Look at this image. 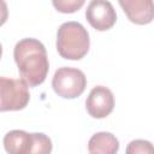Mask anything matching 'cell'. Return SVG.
<instances>
[{
	"label": "cell",
	"instance_id": "cell-2",
	"mask_svg": "<svg viewBox=\"0 0 154 154\" xmlns=\"http://www.w3.org/2000/svg\"><path fill=\"white\" fill-rule=\"evenodd\" d=\"M89 34L78 22L63 23L57 34L58 53L69 60H79L89 51Z\"/></svg>",
	"mask_w": 154,
	"mask_h": 154
},
{
	"label": "cell",
	"instance_id": "cell-3",
	"mask_svg": "<svg viewBox=\"0 0 154 154\" xmlns=\"http://www.w3.org/2000/svg\"><path fill=\"white\" fill-rule=\"evenodd\" d=\"M52 87L55 94L64 99L78 97L87 87L85 75L75 67H60L54 72Z\"/></svg>",
	"mask_w": 154,
	"mask_h": 154
},
{
	"label": "cell",
	"instance_id": "cell-11",
	"mask_svg": "<svg viewBox=\"0 0 154 154\" xmlns=\"http://www.w3.org/2000/svg\"><path fill=\"white\" fill-rule=\"evenodd\" d=\"M125 154H154L153 144L146 140H134L128 144Z\"/></svg>",
	"mask_w": 154,
	"mask_h": 154
},
{
	"label": "cell",
	"instance_id": "cell-8",
	"mask_svg": "<svg viewBox=\"0 0 154 154\" xmlns=\"http://www.w3.org/2000/svg\"><path fill=\"white\" fill-rule=\"evenodd\" d=\"M34 135L23 130H11L4 137V148L8 154H30Z\"/></svg>",
	"mask_w": 154,
	"mask_h": 154
},
{
	"label": "cell",
	"instance_id": "cell-9",
	"mask_svg": "<svg viewBox=\"0 0 154 154\" xmlns=\"http://www.w3.org/2000/svg\"><path fill=\"white\" fill-rule=\"evenodd\" d=\"M119 149V142L111 132H97L88 142L90 154H116Z\"/></svg>",
	"mask_w": 154,
	"mask_h": 154
},
{
	"label": "cell",
	"instance_id": "cell-12",
	"mask_svg": "<svg viewBox=\"0 0 154 154\" xmlns=\"http://www.w3.org/2000/svg\"><path fill=\"white\" fill-rule=\"evenodd\" d=\"M53 6L61 13H72L78 11L83 5V0H53Z\"/></svg>",
	"mask_w": 154,
	"mask_h": 154
},
{
	"label": "cell",
	"instance_id": "cell-14",
	"mask_svg": "<svg viewBox=\"0 0 154 154\" xmlns=\"http://www.w3.org/2000/svg\"><path fill=\"white\" fill-rule=\"evenodd\" d=\"M1 55H2V47H1V43H0V58H1Z\"/></svg>",
	"mask_w": 154,
	"mask_h": 154
},
{
	"label": "cell",
	"instance_id": "cell-5",
	"mask_svg": "<svg viewBox=\"0 0 154 154\" xmlns=\"http://www.w3.org/2000/svg\"><path fill=\"white\" fill-rule=\"evenodd\" d=\"M85 18L94 29L105 31L116 24L117 13L109 1L93 0L87 7Z\"/></svg>",
	"mask_w": 154,
	"mask_h": 154
},
{
	"label": "cell",
	"instance_id": "cell-1",
	"mask_svg": "<svg viewBox=\"0 0 154 154\" xmlns=\"http://www.w3.org/2000/svg\"><path fill=\"white\" fill-rule=\"evenodd\" d=\"M13 57L22 81L28 87H36L45 82L49 63L42 42L36 38H23L16 43Z\"/></svg>",
	"mask_w": 154,
	"mask_h": 154
},
{
	"label": "cell",
	"instance_id": "cell-4",
	"mask_svg": "<svg viewBox=\"0 0 154 154\" xmlns=\"http://www.w3.org/2000/svg\"><path fill=\"white\" fill-rule=\"evenodd\" d=\"M29 100L28 85L22 79L0 77V112L23 109Z\"/></svg>",
	"mask_w": 154,
	"mask_h": 154
},
{
	"label": "cell",
	"instance_id": "cell-7",
	"mask_svg": "<svg viewBox=\"0 0 154 154\" xmlns=\"http://www.w3.org/2000/svg\"><path fill=\"white\" fill-rule=\"evenodd\" d=\"M119 5L128 16L129 20L144 25L153 19V1L152 0H120Z\"/></svg>",
	"mask_w": 154,
	"mask_h": 154
},
{
	"label": "cell",
	"instance_id": "cell-13",
	"mask_svg": "<svg viewBox=\"0 0 154 154\" xmlns=\"http://www.w3.org/2000/svg\"><path fill=\"white\" fill-rule=\"evenodd\" d=\"M8 17V10H7V5L5 1L0 0V26L4 25L7 20Z\"/></svg>",
	"mask_w": 154,
	"mask_h": 154
},
{
	"label": "cell",
	"instance_id": "cell-6",
	"mask_svg": "<svg viewBox=\"0 0 154 154\" xmlns=\"http://www.w3.org/2000/svg\"><path fill=\"white\" fill-rule=\"evenodd\" d=\"M85 107L93 118H105L114 108V96L108 88L97 85L90 90L85 101Z\"/></svg>",
	"mask_w": 154,
	"mask_h": 154
},
{
	"label": "cell",
	"instance_id": "cell-10",
	"mask_svg": "<svg viewBox=\"0 0 154 154\" xmlns=\"http://www.w3.org/2000/svg\"><path fill=\"white\" fill-rule=\"evenodd\" d=\"M34 144L30 154H51L52 141L42 132H34Z\"/></svg>",
	"mask_w": 154,
	"mask_h": 154
}]
</instances>
